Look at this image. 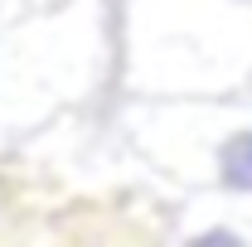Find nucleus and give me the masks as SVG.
<instances>
[{
  "mask_svg": "<svg viewBox=\"0 0 252 247\" xmlns=\"http://www.w3.org/2000/svg\"><path fill=\"white\" fill-rule=\"evenodd\" d=\"M194 243H238V233H228V228H209V233H199Z\"/></svg>",
  "mask_w": 252,
  "mask_h": 247,
  "instance_id": "obj_2",
  "label": "nucleus"
},
{
  "mask_svg": "<svg viewBox=\"0 0 252 247\" xmlns=\"http://www.w3.org/2000/svg\"><path fill=\"white\" fill-rule=\"evenodd\" d=\"M219 185L233 194H252V131H233L219 146Z\"/></svg>",
  "mask_w": 252,
  "mask_h": 247,
  "instance_id": "obj_1",
  "label": "nucleus"
}]
</instances>
